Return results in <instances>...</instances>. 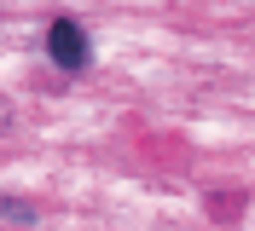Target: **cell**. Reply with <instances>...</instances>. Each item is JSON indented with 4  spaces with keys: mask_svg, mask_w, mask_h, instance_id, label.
I'll use <instances>...</instances> for the list:
<instances>
[{
    "mask_svg": "<svg viewBox=\"0 0 255 231\" xmlns=\"http://www.w3.org/2000/svg\"><path fill=\"white\" fill-rule=\"evenodd\" d=\"M47 58L58 70H87V35H81V23H70V17L52 23L47 29Z\"/></svg>",
    "mask_w": 255,
    "mask_h": 231,
    "instance_id": "1",
    "label": "cell"
},
{
    "mask_svg": "<svg viewBox=\"0 0 255 231\" xmlns=\"http://www.w3.org/2000/svg\"><path fill=\"white\" fill-rule=\"evenodd\" d=\"M6 122H12V110H6V98H0V133H6Z\"/></svg>",
    "mask_w": 255,
    "mask_h": 231,
    "instance_id": "2",
    "label": "cell"
}]
</instances>
